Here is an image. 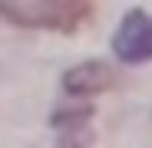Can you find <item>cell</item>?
I'll return each instance as SVG.
<instances>
[{"label":"cell","mask_w":152,"mask_h":148,"mask_svg":"<svg viewBox=\"0 0 152 148\" xmlns=\"http://www.w3.org/2000/svg\"><path fill=\"white\" fill-rule=\"evenodd\" d=\"M93 10V0H0V17L23 30L76 33L89 23Z\"/></svg>","instance_id":"1"},{"label":"cell","mask_w":152,"mask_h":148,"mask_svg":"<svg viewBox=\"0 0 152 148\" xmlns=\"http://www.w3.org/2000/svg\"><path fill=\"white\" fill-rule=\"evenodd\" d=\"M113 53L126 66H142L152 59V13L129 10L113 33Z\"/></svg>","instance_id":"2"},{"label":"cell","mask_w":152,"mask_h":148,"mask_svg":"<svg viewBox=\"0 0 152 148\" xmlns=\"http://www.w3.org/2000/svg\"><path fill=\"white\" fill-rule=\"evenodd\" d=\"M116 82H119V76L113 72V66L99 63V59H86V63L63 72V89L69 95H76V99H89V95H99V92H109Z\"/></svg>","instance_id":"3"},{"label":"cell","mask_w":152,"mask_h":148,"mask_svg":"<svg viewBox=\"0 0 152 148\" xmlns=\"http://www.w3.org/2000/svg\"><path fill=\"white\" fill-rule=\"evenodd\" d=\"M89 118H93V112L89 109H76V112H56L53 115V125H56V132L66 138V142H80L76 138V132H86L89 129Z\"/></svg>","instance_id":"4"}]
</instances>
